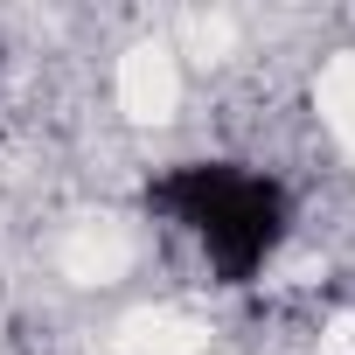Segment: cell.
<instances>
[{"mask_svg":"<svg viewBox=\"0 0 355 355\" xmlns=\"http://www.w3.org/2000/svg\"><path fill=\"white\" fill-rule=\"evenodd\" d=\"M146 202L174 223H189L202 237L216 279H230V286H244L286 237V189L230 167V160H189V167L160 174L146 189Z\"/></svg>","mask_w":355,"mask_h":355,"instance_id":"obj_1","label":"cell"}]
</instances>
